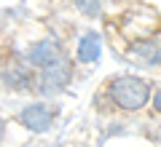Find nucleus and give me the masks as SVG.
Wrapping results in <instances>:
<instances>
[{"instance_id": "nucleus-1", "label": "nucleus", "mask_w": 161, "mask_h": 147, "mask_svg": "<svg viewBox=\"0 0 161 147\" xmlns=\"http://www.w3.org/2000/svg\"><path fill=\"white\" fill-rule=\"evenodd\" d=\"M108 96L118 110L134 113L150 102V86L137 75H118L108 83Z\"/></svg>"}, {"instance_id": "nucleus-2", "label": "nucleus", "mask_w": 161, "mask_h": 147, "mask_svg": "<svg viewBox=\"0 0 161 147\" xmlns=\"http://www.w3.org/2000/svg\"><path fill=\"white\" fill-rule=\"evenodd\" d=\"M70 83V62L64 56H59L57 62H51L48 67L40 70V78H38V91L40 94H59L64 86Z\"/></svg>"}, {"instance_id": "nucleus-3", "label": "nucleus", "mask_w": 161, "mask_h": 147, "mask_svg": "<svg viewBox=\"0 0 161 147\" xmlns=\"http://www.w3.org/2000/svg\"><path fill=\"white\" fill-rule=\"evenodd\" d=\"M54 107L51 104H43V102H35V104H27L22 113L16 115V120L24 126L27 131H35V134H43V131L51 129L54 123Z\"/></svg>"}, {"instance_id": "nucleus-4", "label": "nucleus", "mask_w": 161, "mask_h": 147, "mask_svg": "<svg viewBox=\"0 0 161 147\" xmlns=\"http://www.w3.org/2000/svg\"><path fill=\"white\" fill-rule=\"evenodd\" d=\"M62 56V51H59V45L54 43V40H38L35 45H30L27 54H24V59H27L32 67H48L51 62H57V59Z\"/></svg>"}, {"instance_id": "nucleus-5", "label": "nucleus", "mask_w": 161, "mask_h": 147, "mask_svg": "<svg viewBox=\"0 0 161 147\" xmlns=\"http://www.w3.org/2000/svg\"><path fill=\"white\" fill-rule=\"evenodd\" d=\"M132 59L142 67H156L161 64V43L158 40H140V43L132 45Z\"/></svg>"}, {"instance_id": "nucleus-6", "label": "nucleus", "mask_w": 161, "mask_h": 147, "mask_svg": "<svg viewBox=\"0 0 161 147\" xmlns=\"http://www.w3.org/2000/svg\"><path fill=\"white\" fill-rule=\"evenodd\" d=\"M99 54H102V40H99V35L97 32H86L80 38V43H78V62L94 64L99 59Z\"/></svg>"}, {"instance_id": "nucleus-7", "label": "nucleus", "mask_w": 161, "mask_h": 147, "mask_svg": "<svg viewBox=\"0 0 161 147\" xmlns=\"http://www.w3.org/2000/svg\"><path fill=\"white\" fill-rule=\"evenodd\" d=\"M75 8L86 16H99L102 11V0H75Z\"/></svg>"}, {"instance_id": "nucleus-8", "label": "nucleus", "mask_w": 161, "mask_h": 147, "mask_svg": "<svg viewBox=\"0 0 161 147\" xmlns=\"http://www.w3.org/2000/svg\"><path fill=\"white\" fill-rule=\"evenodd\" d=\"M153 110H156V113H161V88L153 94Z\"/></svg>"}, {"instance_id": "nucleus-9", "label": "nucleus", "mask_w": 161, "mask_h": 147, "mask_svg": "<svg viewBox=\"0 0 161 147\" xmlns=\"http://www.w3.org/2000/svg\"><path fill=\"white\" fill-rule=\"evenodd\" d=\"M3 131H6V123H3V118H0V139H3Z\"/></svg>"}]
</instances>
